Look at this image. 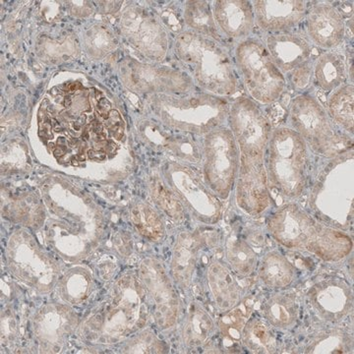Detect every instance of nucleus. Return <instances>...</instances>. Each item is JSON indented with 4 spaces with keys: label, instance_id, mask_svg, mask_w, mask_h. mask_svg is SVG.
I'll return each mask as SVG.
<instances>
[{
    "label": "nucleus",
    "instance_id": "1",
    "mask_svg": "<svg viewBox=\"0 0 354 354\" xmlns=\"http://www.w3.org/2000/svg\"><path fill=\"white\" fill-rule=\"evenodd\" d=\"M308 158V147L299 134L290 127H277L265 156L269 184L283 197L297 199L306 188Z\"/></svg>",
    "mask_w": 354,
    "mask_h": 354
},
{
    "label": "nucleus",
    "instance_id": "2",
    "mask_svg": "<svg viewBox=\"0 0 354 354\" xmlns=\"http://www.w3.org/2000/svg\"><path fill=\"white\" fill-rule=\"evenodd\" d=\"M177 55L192 66L203 88L221 95H232L239 88L236 66L216 41L193 32H183L176 41Z\"/></svg>",
    "mask_w": 354,
    "mask_h": 354
},
{
    "label": "nucleus",
    "instance_id": "3",
    "mask_svg": "<svg viewBox=\"0 0 354 354\" xmlns=\"http://www.w3.org/2000/svg\"><path fill=\"white\" fill-rule=\"evenodd\" d=\"M288 122L317 155L334 158L353 145L349 134L335 127L327 111L313 95L302 94L291 101Z\"/></svg>",
    "mask_w": 354,
    "mask_h": 354
},
{
    "label": "nucleus",
    "instance_id": "4",
    "mask_svg": "<svg viewBox=\"0 0 354 354\" xmlns=\"http://www.w3.org/2000/svg\"><path fill=\"white\" fill-rule=\"evenodd\" d=\"M234 62L253 101L271 104L285 92L286 79L272 62L264 41L250 37L236 44Z\"/></svg>",
    "mask_w": 354,
    "mask_h": 354
},
{
    "label": "nucleus",
    "instance_id": "5",
    "mask_svg": "<svg viewBox=\"0 0 354 354\" xmlns=\"http://www.w3.org/2000/svg\"><path fill=\"white\" fill-rule=\"evenodd\" d=\"M153 108L164 122L181 130L206 132L221 127L227 120V101L214 95H201L189 99L160 97L153 99Z\"/></svg>",
    "mask_w": 354,
    "mask_h": 354
},
{
    "label": "nucleus",
    "instance_id": "6",
    "mask_svg": "<svg viewBox=\"0 0 354 354\" xmlns=\"http://www.w3.org/2000/svg\"><path fill=\"white\" fill-rule=\"evenodd\" d=\"M327 225L319 223L295 202L276 209L268 218V232L281 246L315 255Z\"/></svg>",
    "mask_w": 354,
    "mask_h": 354
},
{
    "label": "nucleus",
    "instance_id": "7",
    "mask_svg": "<svg viewBox=\"0 0 354 354\" xmlns=\"http://www.w3.org/2000/svg\"><path fill=\"white\" fill-rule=\"evenodd\" d=\"M227 118L241 157L265 160L272 128L257 102L249 97H239L230 104Z\"/></svg>",
    "mask_w": 354,
    "mask_h": 354
},
{
    "label": "nucleus",
    "instance_id": "8",
    "mask_svg": "<svg viewBox=\"0 0 354 354\" xmlns=\"http://www.w3.org/2000/svg\"><path fill=\"white\" fill-rule=\"evenodd\" d=\"M205 177L209 188L227 199L236 183L241 152L234 134L227 128L214 130L205 142Z\"/></svg>",
    "mask_w": 354,
    "mask_h": 354
},
{
    "label": "nucleus",
    "instance_id": "9",
    "mask_svg": "<svg viewBox=\"0 0 354 354\" xmlns=\"http://www.w3.org/2000/svg\"><path fill=\"white\" fill-rule=\"evenodd\" d=\"M235 199L239 208L250 216H259L271 206L264 160L241 157V167L235 183Z\"/></svg>",
    "mask_w": 354,
    "mask_h": 354
},
{
    "label": "nucleus",
    "instance_id": "10",
    "mask_svg": "<svg viewBox=\"0 0 354 354\" xmlns=\"http://www.w3.org/2000/svg\"><path fill=\"white\" fill-rule=\"evenodd\" d=\"M307 297L317 315L326 322H341L353 309V288L344 279H322L310 288Z\"/></svg>",
    "mask_w": 354,
    "mask_h": 354
},
{
    "label": "nucleus",
    "instance_id": "11",
    "mask_svg": "<svg viewBox=\"0 0 354 354\" xmlns=\"http://www.w3.org/2000/svg\"><path fill=\"white\" fill-rule=\"evenodd\" d=\"M141 276L155 305L153 312L158 326L171 327L178 316V298L164 268L157 260H144Z\"/></svg>",
    "mask_w": 354,
    "mask_h": 354
},
{
    "label": "nucleus",
    "instance_id": "12",
    "mask_svg": "<svg viewBox=\"0 0 354 354\" xmlns=\"http://www.w3.org/2000/svg\"><path fill=\"white\" fill-rule=\"evenodd\" d=\"M252 6L255 24L267 34L292 32L308 10L301 0H255Z\"/></svg>",
    "mask_w": 354,
    "mask_h": 354
},
{
    "label": "nucleus",
    "instance_id": "13",
    "mask_svg": "<svg viewBox=\"0 0 354 354\" xmlns=\"http://www.w3.org/2000/svg\"><path fill=\"white\" fill-rule=\"evenodd\" d=\"M306 30L309 41L325 50L341 46L346 37V24L342 14L328 2L313 4L306 16Z\"/></svg>",
    "mask_w": 354,
    "mask_h": 354
},
{
    "label": "nucleus",
    "instance_id": "14",
    "mask_svg": "<svg viewBox=\"0 0 354 354\" xmlns=\"http://www.w3.org/2000/svg\"><path fill=\"white\" fill-rule=\"evenodd\" d=\"M263 41L272 62L285 77L308 62L313 50L308 38L293 31L267 34Z\"/></svg>",
    "mask_w": 354,
    "mask_h": 354
},
{
    "label": "nucleus",
    "instance_id": "15",
    "mask_svg": "<svg viewBox=\"0 0 354 354\" xmlns=\"http://www.w3.org/2000/svg\"><path fill=\"white\" fill-rule=\"evenodd\" d=\"M214 17L223 34L237 44L250 38L255 28L252 2L248 0L216 1Z\"/></svg>",
    "mask_w": 354,
    "mask_h": 354
},
{
    "label": "nucleus",
    "instance_id": "16",
    "mask_svg": "<svg viewBox=\"0 0 354 354\" xmlns=\"http://www.w3.org/2000/svg\"><path fill=\"white\" fill-rule=\"evenodd\" d=\"M131 79L133 88L140 92H183L190 87V80L184 74L145 65H134Z\"/></svg>",
    "mask_w": 354,
    "mask_h": 354
},
{
    "label": "nucleus",
    "instance_id": "17",
    "mask_svg": "<svg viewBox=\"0 0 354 354\" xmlns=\"http://www.w3.org/2000/svg\"><path fill=\"white\" fill-rule=\"evenodd\" d=\"M171 169V176L176 191L181 193L191 206L201 214L202 218L208 220L220 218L221 206L216 198L203 189L187 172L181 171L179 167Z\"/></svg>",
    "mask_w": 354,
    "mask_h": 354
},
{
    "label": "nucleus",
    "instance_id": "18",
    "mask_svg": "<svg viewBox=\"0 0 354 354\" xmlns=\"http://www.w3.org/2000/svg\"><path fill=\"white\" fill-rule=\"evenodd\" d=\"M316 85L326 94H330L348 82V67L342 53L326 50L313 62Z\"/></svg>",
    "mask_w": 354,
    "mask_h": 354
},
{
    "label": "nucleus",
    "instance_id": "19",
    "mask_svg": "<svg viewBox=\"0 0 354 354\" xmlns=\"http://www.w3.org/2000/svg\"><path fill=\"white\" fill-rule=\"evenodd\" d=\"M208 283L216 304L223 311L234 308L242 300L241 288L225 266L212 263L208 269Z\"/></svg>",
    "mask_w": 354,
    "mask_h": 354
},
{
    "label": "nucleus",
    "instance_id": "20",
    "mask_svg": "<svg viewBox=\"0 0 354 354\" xmlns=\"http://www.w3.org/2000/svg\"><path fill=\"white\" fill-rule=\"evenodd\" d=\"M263 318L272 328L288 330L297 324L299 317V304L291 293H274L262 305Z\"/></svg>",
    "mask_w": 354,
    "mask_h": 354
},
{
    "label": "nucleus",
    "instance_id": "21",
    "mask_svg": "<svg viewBox=\"0 0 354 354\" xmlns=\"http://www.w3.org/2000/svg\"><path fill=\"white\" fill-rule=\"evenodd\" d=\"M297 269L285 255L272 250L266 253L258 268L261 281L270 288H285L295 281Z\"/></svg>",
    "mask_w": 354,
    "mask_h": 354
},
{
    "label": "nucleus",
    "instance_id": "22",
    "mask_svg": "<svg viewBox=\"0 0 354 354\" xmlns=\"http://www.w3.org/2000/svg\"><path fill=\"white\" fill-rule=\"evenodd\" d=\"M201 246L200 239L190 234L179 235L174 247L171 262L172 276L179 285L189 286L196 265L197 254Z\"/></svg>",
    "mask_w": 354,
    "mask_h": 354
},
{
    "label": "nucleus",
    "instance_id": "23",
    "mask_svg": "<svg viewBox=\"0 0 354 354\" xmlns=\"http://www.w3.org/2000/svg\"><path fill=\"white\" fill-rule=\"evenodd\" d=\"M241 344L251 353H276L278 339L264 318L251 315L241 335Z\"/></svg>",
    "mask_w": 354,
    "mask_h": 354
},
{
    "label": "nucleus",
    "instance_id": "24",
    "mask_svg": "<svg viewBox=\"0 0 354 354\" xmlns=\"http://www.w3.org/2000/svg\"><path fill=\"white\" fill-rule=\"evenodd\" d=\"M353 84H346L330 93L328 97V114L337 127L348 134H353Z\"/></svg>",
    "mask_w": 354,
    "mask_h": 354
},
{
    "label": "nucleus",
    "instance_id": "25",
    "mask_svg": "<svg viewBox=\"0 0 354 354\" xmlns=\"http://www.w3.org/2000/svg\"><path fill=\"white\" fill-rule=\"evenodd\" d=\"M353 339L346 330H324L314 335L305 346L304 353H353Z\"/></svg>",
    "mask_w": 354,
    "mask_h": 354
},
{
    "label": "nucleus",
    "instance_id": "26",
    "mask_svg": "<svg viewBox=\"0 0 354 354\" xmlns=\"http://www.w3.org/2000/svg\"><path fill=\"white\" fill-rule=\"evenodd\" d=\"M225 256L230 267L239 276H250L257 267V254L248 242L239 237L232 236L227 239Z\"/></svg>",
    "mask_w": 354,
    "mask_h": 354
},
{
    "label": "nucleus",
    "instance_id": "27",
    "mask_svg": "<svg viewBox=\"0 0 354 354\" xmlns=\"http://www.w3.org/2000/svg\"><path fill=\"white\" fill-rule=\"evenodd\" d=\"M253 305L248 300H241L234 308L227 310L218 321V328L223 339L232 344L241 342L242 332L247 321L252 315Z\"/></svg>",
    "mask_w": 354,
    "mask_h": 354
},
{
    "label": "nucleus",
    "instance_id": "28",
    "mask_svg": "<svg viewBox=\"0 0 354 354\" xmlns=\"http://www.w3.org/2000/svg\"><path fill=\"white\" fill-rule=\"evenodd\" d=\"M185 22L195 31L201 32L205 36L221 41L223 35L216 27L215 17L211 11L208 2H187L185 9Z\"/></svg>",
    "mask_w": 354,
    "mask_h": 354
},
{
    "label": "nucleus",
    "instance_id": "29",
    "mask_svg": "<svg viewBox=\"0 0 354 354\" xmlns=\"http://www.w3.org/2000/svg\"><path fill=\"white\" fill-rule=\"evenodd\" d=\"M213 329V321L209 314L199 305L192 304L184 324V342L188 346H200L208 339Z\"/></svg>",
    "mask_w": 354,
    "mask_h": 354
},
{
    "label": "nucleus",
    "instance_id": "30",
    "mask_svg": "<svg viewBox=\"0 0 354 354\" xmlns=\"http://www.w3.org/2000/svg\"><path fill=\"white\" fill-rule=\"evenodd\" d=\"M131 220L140 234L151 241L164 237L165 225L160 215L149 205L139 203L133 207Z\"/></svg>",
    "mask_w": 354,
    "mask_h": 354
},
{
    "label": "nucleus",
    "instance_id": "31",
    "mask_svg": "<svg viewBox=\"0 0 354 354\" xmlns=\"http://www.w3.org/2000/svg\"><path fill=\"white\" fill-rule=\"evenodd\" d=\"M153 197L156 202L165 213L174 218H181L183 216V205L177 199V196L169 189L165 184L160 181H155L153 184Z\"/></svg>",
    "mask_w": 354,
    "mask_h": 354
},
{
    "label": "nucleus",
    "instance_id": "32",
    "mask_svg": "<svg viewBox=\"0 0 354 354\" xmlns=\"http://www.w3.org/2000/svg\"><path fill=\"white\" fill-rule=\"evenodd\" d=\"M165 346L158 337L152 334H143L133 342L129 353H165Z\"/></svg>",
    "mask_w": 354,
    "mask_h": 354
},
{
    "label": "nucleus",
    "instance_id": "33",
    "mask_svg": "<svg viewBox=\"0 0 354 354\" xmlns=\"http://www.w3.org/2000/svg\"><path fill=\"white\" fill-rule=\"evenodd\" d=\"M312 76H313V62L310 59L290 72L288 76H286V79L290 81L293 88H304L309 85Z\"/></svg>",
    "mask_w": 354,
    "mask_h": 354
},
{
    "label": "nucleus",
    "instance_id": "34",
    "mask_svg": "<svg viewBox=\"0 0 354 354\" xmlns=\"http://www.w3.org/2000/svg\"><path fill=\"white\" fill-rule=\"evenodd\" d=\"M106 127L111 133L114 139L120 140L124 137L125 123L122 116L118 111H111L108 120H106Z\"/></svg>",
    "mask_w": 354,
    "mask_h": 354
},
{
    "label": "nucleus",
    "instance_id": "35",
    "mask_svg": "<svg viewBox=\"0 0 354 354\" xmlns=\"http://www.w3.org/2000/svg\"><path fill=\"white\" fill-rule=\"evenodd\" d=\"M88 133H90V138H92L95 142L106 141V137H108L104 125H102L101 122H99V121H93V122L91 123Z\"/></svg>",
    "mask_w": 354,
    "mask_h": 354
},
{
    "label": "nucleus",
    "instance_id": "36",
    "mask_svg": "<svg viewBox=\"0 0 354 354\" xmlns=\"http://www.w3.org/2000/svg\"><path fill=\"white\" fill-rule=\"evenodd\" d=\"M111 102L106 97H102L99 100L97 104V111L99 115L101 116L102 120H108L109 113H111Z\"/></svg>",
    "mask_w": 354,
    "mask_h": 354
},
{
    "label": "nucleus",
    "instance_id": "37",
    "mask_svg": "<svg viewBox=\"0 0 354 354\" xmlns=\"http://www.w3.org/2000/svg\"><path fill=\"white\" fill-rule=\"evenodd\" d=\"M88 160L93 162H104L108 158V153L102 150H97V149H91L87 152Z\"/></svg>",
    "mask_w": 354,
    "mask_h": 354
},
{
    "label": "nucleus",
    "instance_id": "38",
    "mask_svg": "<svg viewBox=\"0 0 354 354\" xmlns=\"http://www.w3.org/2000/svg\"><path fill=\"white\" fill-rule=\"evenodd\" d=\"M53 129V124H51L50 120H44V123H41V128H39V133L46 139H53V135L51 132Z\"/></svg>",
    "mask_w": 354,
    "mask_h": 354
},
{
    "label": "nucleus",
    "instance_id": "39",
    "mask_svg": "<svg viewBox=\"0 0 354 354\" xmlns=\"http://www.w3.org/2000/svg\"><path fill=\"white\" fill-rule=\"evenodd\" d=\"M106 153H115L118 151V145L113 141H108L106 144Z\"/></svg>",
    "mask_w": 354,
    "mask_h": 354
}]
</instances>
